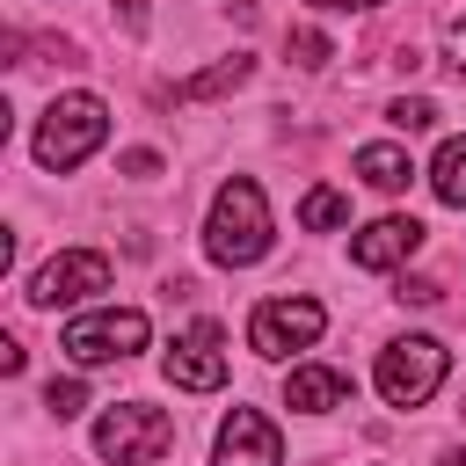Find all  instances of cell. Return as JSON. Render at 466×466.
<instances>
[{
  "instance_id": "cell-1",
  "label": "cell",
  "mask_w": 466,
  "mask_h": 466,
  "mask_svg": "<svg viewBox=\"0 0 466 466\" xmlns=\"http://www.w3.org/2000/svg\"><path fill=\"white\" fill-rule=\"evenodd\" d=\"M204 255L226 262V269H248L269 255V204L248 175H233L218 197H211V218H204Z\"/></svg>"
},
{
  "instance_id": "cell-2",
  "label": "cell",
  "mask_w": 466,
  "mask_h": 466,
  "mask_svg": "<svg viewBox=\"0 0 466 466\" xmlns=\"http://www.w3.org/2000/svg\"><path fill=\"white\" fill-rule=\"evenodd\" d=\"M109 138V109L95 102V95H58L51 109H44V124H36V167H80L95 146Z\"/></svg>"
},
{
  "instance_id": "cell-3",
  "label": "cell",
  "mask_w": 466,
  "mask_h": 466,
  "mask_svg": "<svg viewBox=\"0 0 466 466\" xmlns=\"http://www.w3.org/2000/svg\"><path fill=\"white\" fill-rule=\"evenodd\" d=\"M444 371H451V350L437 335H400V342L379 350V393H386V408H422L444 386Z\"/></svg>"
},
{
  "instance_id": "cell-4",
  "label": "cell",
  "mask_w": 466,
  "mask_h": 466,
  "mask_svg": "<svg viewBox=\"0 0 466 466\" xmlns=\"http://www.w3.org/2000/svg\"><path fill=\"white\" fill-rule=\"evenodd\" d=\"M58 350H66L73 364H116V357L146 350V313H138V306H102V313H80V320H66Z\"/></svg>"
},
{
  "instance_id": "cell-5",
  "label": "cell",
  "mask_w": 466,
  "mask_h": 466,
  "mask_svg": "<svg viewBox=\"0 0 466 466\" xmlns=\"http://www.w3.org/2000/svg\"><path fill=\"white\" fill-rule=\"evenodd\" d=\"M167 444H175V422L160 408H146V400H124V408H109L95 422V451L116 459V466H153Z\"/></svg>"
},
{
  "instance_id": "cell-6",
  "label": "cell",
  "mask_w": 466,
  "mask_h": 466,
  "mask_svg": "<svg viewBox=\"0 0 466 466\" xmlns=\"http://www.w3.org/2000/svg\"><path fill=\"white\" fill-rule=\"evenodd\" d=\"M320 328H328L320 299H262V306L248 313V342H255V357L313 350V342H320Z\"/></svg>"
},
{
  "instance_id": "cell-7",
  "label": "cell",
  "mask_w": 466,
  "mask_h": 466,
  "mask_svg": "<svg viewBox=\"0 0 466 466\" xmlns=\"http://www.w3.org/2000/svg\"><path fill=\"white\" fill-rule=\"evenodd\" d=\"M109 255L102 248H66V255H51L36 277H29V306H73V299H87V291H109Z\"/></svg>"
},
{
  "instance_id": "cell-8",
  "label": "cell",
  "mask_w": 466,
  "mask_h": 466,
  "mask_svg": "<svg viewBox=\"0 0 466 466\" xmlns=\"http://www.w3.org/2000/svg\"><path fill=\"white\" fill-rule=\"evenodd\" d=\"M211 466H284V437H277V422H269L262 408H233V415L218 422V451H211Z\"/></svg>"
},
{
  "instance_id": "cell-9",
  "label": "cell",
  "mask_w": 466,
  "mask_h": 466,
  "mask_svg": "<svg viewBox=\"0 0 466 466\" xmlns=\"http://www.w3.org/2000/svg\"><path fill=\"white\" fill-rule=\"evenodd\" d=\"M226 371H233V364H226V350H218V328H211V320H197V328L167 350V379H175L182 393H218V386H226Z\"/></svg>"
},
{
  "instance_id": "cell-10",
  "label": "cell",
  "mask_w": 466,
  "mask_h": 466,
  "mask_svg": "<svg viewBox=\"0 0 466 466\" xmlns=\"http://www.w3.org/2000/svg\"><path fill=\"white\" fill-rule=\"evenodd\" d=\"M422 240H430L422 218H379V226H364V233L350 240V262H357V269H393V262H408Z\"/></svg>"
},
{
  "instance_id": "cell-11",
  "label": "cell",
  "mask_w": 466,
  "mask_h": 466,
  "mask_svg": "<svg viewBox=\"0 0 466 466\" xmlns=\"http://www.w3.org/2000/svg\"><path fill=\"white\" fill-rule=\"evenodd\" d=\"M284 400H291V408H306V415L350 408V371H335V364H299V371L284 379Z\"/></svg>"
},
{
  "instance_id": "cell-12",
  "label": "cell",
  "mask_w": 466,
  "mask_h": 466,
  "mask_svg": "<svg viewBox=\"0 0 466 466\" xmlns=\"http://www.w3.org/2000/svg\"><path fill=\"white\" fill-rule=\"evenodd\" d=\"M357 175L371 182V189H408V175H415V160H408V146H364L357 153Z\"/></svg>"
},
{
  "instance_id": "cell-13",
  "label": "cell",
  "mask_w": 466,
  "mask_h": 466,
  "mask_svg": "<svg viewBox=\"0 0 466 466\" xmlns=\"http://www.w3.org/2000/svg\"><path fill=\"white\" fill-rule=\"evenodd\" d=\"M248 73H255V58H248V51H233V58H218L211 73H197V80H182V87H175V102H211V95H226V87H240Z\"/></svg>"
},
{
  "instance_id": "cell-14",
  "label": "cell",
  "mask_w": 466,
  "mask_h": 466,
  "mask_svg": "<svg viewBox=\"0 0 466 466\" xmlns=\"http://www.w3.org/2000/svg\"><path fill=\"white\" fill-rule=\"evenodd\" d=\"M430 189H437V204H466V138H444V146H437Z\"/></svg>"
},
{
  "instance_id": "cell-15",
  "label": "cell",
  "mask_w": 466,
  "mask_h": 466,
  "mask_svg": "<svg viewBox=\"0 0 466 466\" xmlns=\"http://www.w3.org/2000/svg\"><path fill=\"white\" fill-rule=\"evenodd\" d=\"M350 218V197L342 189H306V204H299V226L306 233H328V226H342Z\"/></svg>"
},
{
  "instance_id": "cell-16",
  "label": "cell",
  "mask_w": 466,
  "mask_h": 466,
  "mask_svg": "<svg viewBox=\"0 0 466 466\" xmlns=\"http://www.w3.org/2000/svg\"><path fill=\"white\" fill-rule=\"evenodd\" d=\"M386 124H393V131H430V124H437V102H430V95H393V102H386Z\"/></svg>"
},
{
  "instance_id": "cell-17",
  "label": "cell",
  "mask_w": 466,
  "mask_h": 466,
  "mask_svg": "<svg viewBox=\"0 0 466 466\" xmlns=\"http://www.w3.org/2000/svg\"><path fill=\"white\" fill-rule=\"evenodd\" d=\"M44 408H51L58 422H66V415H80V408H87V393H80V379H51V386H44Z\"/></svg>"
},
{
  "instance_id": "cell-18",
  "label": "cell",
  "mask_w": 466,
  "mask_h": 466,
  "mask_svg": "<svg viewBox=\"0 0 466 466\" xmlns=\"http://www.w3.org/2000/svg\"><path fill=\"white\" fill-rule=\"evenodd\" d=\"M291 51H299V66H328V58H335L320 29H291Z\"/></svg>"
},
{
  "instance_id": "cell-19",
  "label": "cell",
  "mask_w": 466,
  "mask_h": 466,
  "mask_svg": "<svg viewBox=\"0 0 466 466\" xmlns=\"http://www.w3.org/2000/svg\"><path fill=\"white\" fill-rule=\"evenodd\" d=\"M444 58H451V66H459V73H466V15H459V22H451V29H444Z\"/></svg>"
},
{
  "instance_id": "cell-20",
  "label": "cell",
  "mask_w": 466,
  "mask_h": 466,
  "mask_svg": "<svg viewBox=\"0 0 466 466\" xmlns=\"http://www.w3.org/2000/svg\"><path fill=\"white\" fill-rule=\"evenodd\" d=\"M124 175H138V182L160 175V153H124Z\"/></svg>"
},
{
  "instance_id": "cell-21",
  "label": "cell",
  "mask_w": 466,
  "mask_h": 466,
  "mask_svg": "<svg viewBox=\"0 0 466 466\" xmlns=\"http://www.w3.org/2000/svg\"><path fill=\"white\" fill-rule=\"evenodd\" d=\"M313 7H379V0H313Z\"/></svg>"
},
{
  "instance_id": "cell-22",
  "label": "cell",
  "mask_w": 466,
  "mask_h": 466,
  "mask_svg": "<svg viewBox=\"0 0 466 466\" xmlns=\"http://www.w3.org/2000/svg\"><path fill=\"white\" fill-rule=\"evenodd\" d=\"M444 466H466V451H451V459H444Z\"/></svg>"
}]
</instances>
